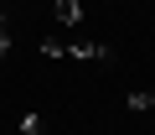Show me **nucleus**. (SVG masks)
<instances>
[{
	"label": "nucleus",
	"instance_id": "nucleus-1",
	"mask_svg": "<svg viewBox=\"0 0 155 135\" xmlns=\"http://www.w3.org/2000/svg\"><path fill=\"white\" fill-rule=\"evenodd\" d=\"M62 57H78V62H109L114 57V47H104V42H62Z\"/></svg>",
	"mask_w": 155,
	"mask_h": 135
},
{
	"label": "nucleus",
	"instance_id": "nucleus-2",
	"mask_svg": "<svg viewBox=\"0 0 155 135\" xmlns=\"http://www.w3.org/2000/svg\"><path fill=\"white\" fill-rule=\"evenodd\" d=\"M52 16H57V26H78L83 21V5L78 0H52Z\"/></svg>",
	"mask_w": 155,
	"mask_h": 135
},
{
	"label": "nucleus",
	"instance_id": "nucleus-3",
	"mask_svg": "<svg viewBox=\"0 0 155 135\" xmlns=\"http://www.w3.org/2000/svg\"><path fill=\"white\" fill-rule=\"evenodd\" d=\"M129 109H155V88H140V94H129Z\"/></svg>",
	"mask_w": 155,
	"mask_h": 135
},
{
	"label": "nucleus",
	"instance_id": "nucleus-4",
	"mask_svg": "<svg viewBox=\"0 0 155 135\" xmlns=\"http://www.w3.org/2000/svg\"><path fill=\"white\" fill-rule=\"evenodd\" d=\"M16 135H41V114H36V109L21 114V130H16Z\"/></svg>",
	"mask_w": 155,
	"mask_h": 135
},
{
	"label": "nucleus",
	"instance_id": "nucleus-5",
	"mask_svg": "<svg viewBox=\"0 0 155 135\" xmlns=\"http://www.w3.org/2000/svg\"><path fill=\"white\" fill-rule=\"evenodd\" d=\"M11 52V31H0V57H5Z\"/></svg>",
	"mask_w": 155,
	"mask_h": 135
},
{
	"label": "nucleus",
	"instance_id": "nucleus-6",
	"mask_svg": "<svg viewBox=\"0 0 155 135\" xmlns=\"http://www.w3.org/2000/svg\"><path fill=\"white\" fill-rule=\"evenodd\" d=\"M0 31H5V11H0Z\"/></svg>",
	"mask_w": 155,
	"mask_h": 135
}]
</instances>
